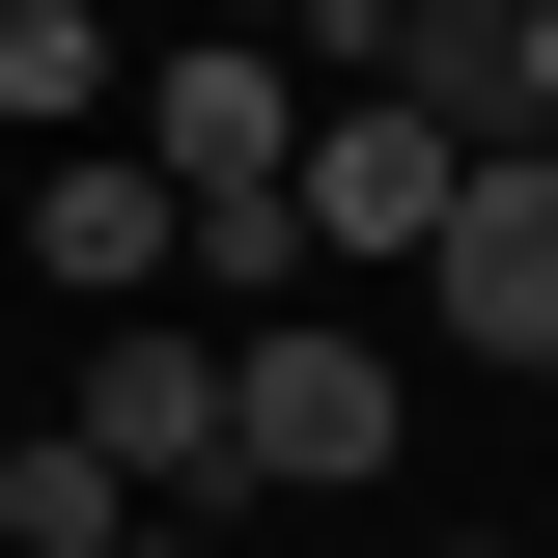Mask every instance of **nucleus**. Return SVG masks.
I'll use <instances>...</instances> for the list:
<instances>
[{
	"label": "nucleus",
	"mask_w": 558,
	"mask_h": 558,
	"mask_svg": "<svg viewBox=\"0 0 558 558\" xmlns=\"http://www.w3.org/2000/svg\"><path fill=\"white\" fill-rule=\"evenodd\" d=\"M391 336H336V307H252V336H223V447H252V502L279 475H307V502H363V475H391Z\"/></svg>",
	"instance_id": "nucleus-1"
},
{
	"label": "nucleus",
	"mask_w": 558,
	"mask_h": 558,
	"mask_svg": "<svg viewBox=\"0 0 558 558\" xmlns=\"http://www.w3.org/2000/svg\"><path fill=\"white\" fill-rule=\"evenodd\" d=\"M57 418H84V447H112L140 502H196V531H223V502H252V447H223V336H196V307H112Z\"/></svg>",
	"instance_id": "nucleus-2"
},
{
	"label": "nucleus",
	"mask_w": 558,
	"mask_h": 558,
	"mask_svg": "<svg viewBox=\"0 0 558 558\" xmlns=\"http://www.w3.org/2000/svg\"><path fill=\"white\" fill-rule=\"evenodd\" d=\"M447 196H475V140L418 112V84H336V112H307V252H447Z\"/></svg>",
	"instance_id": "nucleus-3"
},
{
	"label": "nucleus",
	"mask_w": 558,
	"mask_h": 558,
	"mask_svg": "<svg viewBox=\"0 0 558 558\" xmlns=\"http://www.w3.org/2000/svg\"><path fill=\"white\" fill-rule=\"evenodd\" d=\"M418 307H447L475 363H558V140H475V196H447Z\"/></svg>",
	"instance_id": "nucleus-4"
},
{
	"label": "nucleus",
	"mask_w": 558,
	"mask_h": 558,
	"mask_svg": "<svg viewBox=\"0 0 558 558\" xmlns=\"http://www.w3.org/2000/svg\"><path fill=\"white\" fill-rule=\"evenodd\" d=\"M140 168H168V196H307V112H279V57H140Z\"/></svg>",
	"instance_id": "nucleus-5"
},
{
	"label": "nucleus",
	"mask_w": 558,
	"mask_h": 558,
	"mask_svg": "<svg viewBox=\"0 0 558 558\" xmlns=\"http://www.w3.org/2000/svg\"><path fill=\"white\" fill-rule=\"evenodd\" d=\"M28 279H84V307H140V279H196V196H168L140 140H57V196H28Z\"/></svg>",
	"instance_id": "nucleus-6"
},
{
	"label": "nucleus",
	"mask_w": 558,
	"mask_h": 558,
	"mask_svg": "<svg viewBox=\"0 0 558 558\" xmlns=\"http://www.w3.org/2000/svg\"><path fill=\"white\" fill-rule=\"evenodd\" d=\"M0 112H28V140H112V112H140V57L84 28V0H0Z\"/></svg>",
	"instance_id": "nucleus-7"
},
{
	"label": "nucleus",
	"mask_w": 558,
	"mask_h": 558,
	"mask_svg": "<svg viewBox=\"0 0 558 558\" xmlns=\"http://www.w3.org/2000/svg\"><path fill=\"white\" fill-rule=\"evenodd\" d=\"M112 531H140V475L84 418H28V447H0V558H112Z\"/></svg>",
	"instance_id": "nucleus-8"
},
{
	"label": "nucleus",
	"mask_w": 558,
	"mask_h": 558,
	"mask_svg": "<svg viewBox=\"0 0 558 558\" xmlns=\"http://www.w3.org/2000/svg\"><path fill=\"white\" fill-rule=\"evenodd\" d=\"M475 140H558V0H502V84H475Z\"/></svg>",
	"instance_id": "nucleus-9"
},
{
	"label": "nucleus",
	"mask_w": 558,
	"mask_h": 558,
	"mask_svg": "<svg viewBox=\"0 0 558 558\" xmlns=\"http://www.w3.org/2000/svg\"><path fill=\"white\" fill-rule=\"evenodd\" d=\"M112 558H223V531H196V502H140V531H112Z\"/></svg>",
	"instance_id": "nucleus-10"
},
{
	"label": "nucleus",
	"mask_w": 558,
	"mask_h": 558,
	"mask_svg": "<svg viewBox=\"0 0 558 558\" xmlns=\"http://www.w3.org/2000/svg\"><path fill=\"white\" fill-rule=\"evenodd\" d=\"M363 28H418V0H336V28H307V57H363Z\"/></svg>",
	"instance_id": "nucleus-11"
},
{
	"label": "nucleus",
	"mask_w": 558,
	"mask_h": 558,
	"mask_svg": "<svg viewBox=\"0 0 558 558\" xmlns=\"http://www.w3.org/2000/svg\"><path fill=\"white\" fill-rule=\"evenodd\" d=\"M223 28H336V0H223Z\"/></svg>",
	"instance_id": "nucleus-12"
},
{
	"label": "nucleus",
	"mask_w": 558,
	"mask_h": 558,
	"mask_svg": "<svg viewBox=\"0 0 558 558\" xmlns=\"http://www.w3.org/2000/svg\"><path fill=\"white\" fill-rule=\"evenodd\" d=\"M418 558H475V531H418Z\"/></svg>",
	"instance_id": "nucleus-13"
}]
</instances>
